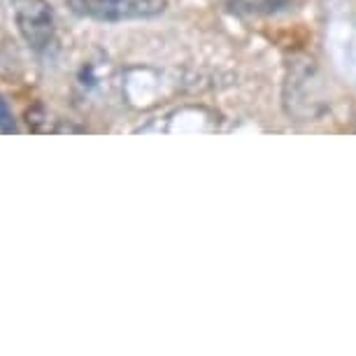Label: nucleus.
<instances>
[{"instance_id":"4","label":"nucleus","mask_w":356,"mask_h":356,"mask_svg":"<svg viewBox=\"0 0 356 356\" xmlns=\"http://www.w3.org/2000/svg\"><path fill=\"white\" fill-rule=\"evenodd\" d=\"M17 122H15V114H12L8 100L0 96V136H12L17 133Z\"/></svg>"},{"instance_id":"3","label":"nucleus","mask_w":356,"mask_h":356,"mask_svg":"<svg viewBox=\"0 0 356 356\" xmlns=\"http://www.w3.org/2000/svg\"><path fill=\"white\" fill-rule=\"evenodd\" d=\"M291 0H228V8L235 15L245 17H261V15H277V12L286 10Z\"/></svg>"},{"instance_id":"1","label":"nucleus","mask_w":356,"mask_h":356,"mask_svg":"<svg viewBox=\"0 0 356 356\" xmlns=\"http://www.w3.org/2000/svg\"><path fill=\"white\" fill-rule=\"evenodd\" d=\"M75 15L96 22H138L159 17L165 0H65Z\"/></svg>"},{"instance_id":"2","label":"nucleus","mask_w":356,"mask_h":356,"mask_svg":"<svg viewBox=\"0 0 356 356\" xmlns=\"http://www.w3.org/2000/svg\"><path fill=\"white\" fill-rule=\"evenodd\" d=\"M15 22L33 51L49 49L54 42V15L44 0H15Z\"/></svg>"}]
</instances>
